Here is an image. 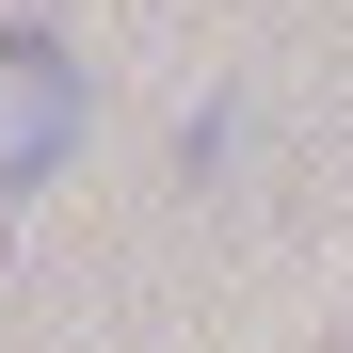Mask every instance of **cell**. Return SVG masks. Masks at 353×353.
Returning <instances> with one entry per match:
<instances>
[{
	"label": "cell",
	"mask_w": 353,
	"mask_h": 353,
	"mask_svg": "<svg viewBox=\"0 0 353 353\" xmlns=\"http://www.w3.org/2000/svg\"><path fill=\"white\" fill-rule=\"evenodd\" d=\"M65 145H81V65L48 32H0V193L65 176Z\"/></svg>",
	"instance_id": "6da1fadb"
}]
</instances>
